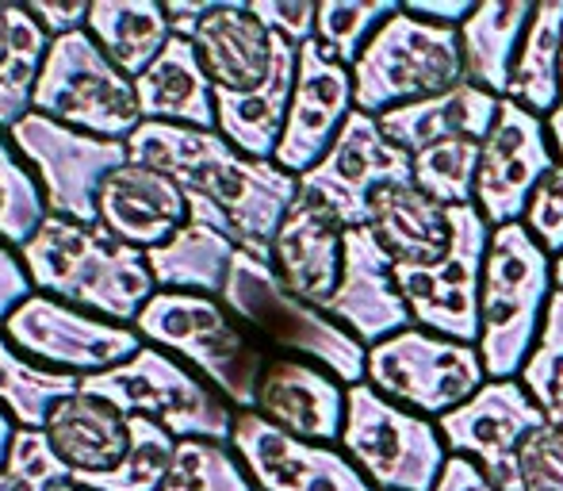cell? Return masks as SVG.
I'll return each mask as SVG.
<instances>
[{
  "label": "cell",
  "mask_w": 563,
  "mask_h": 491,
  "mask_svg": "<svg viewBox=\"0 0 563 491\" xmlns=\"http://www.w3.org/2000/svg\"><path fill=\"white\" fill-rule=\"evenodd\" d=\"M131 162L177 181L185 193L203 196L234 223L238 250L273 261V239L299 196V177L276 162H257L234 150L219 131L173 123H142L126 139Z\"/></svg>",
  "instance_id": "6da1fadb"
},
{
  "label": "cell",
  "mask_w": 563,
  "mask_h": 491,
  "mask_svg": "<svg viewBox=\"0 0 563 491\" xmlns=\"http://www.w3.org/2000/svg\"><path fill=\"white\" fill-rule=\"evenodd\" d=\"M20 258L43 296L97 312L100 319H112L119 327L139 319L142 307L157 296L146 253L112 239L100 223L85 227L46 216Z\"/></svg>",
  "instance_id": "7a4b0ae2"
},
{
  "label": "cell",
  "mask_w": 563,
  "mask_h": 491,
  "mask_svg": "<svg viewBox=\"0 0 563 491\" xmlns=\"http://www.w3.org/2000/svg\"><path fill=\"white\" fill-rule=\"evenodd\" d=\"M134 330L146 338V346H157L208 380L230 407H257V384L276 353L227 312L223 299L157 292L134 319Z\"/></svg>",
  "instance_id": "3957f363"
},
{
  "label": "cell",
  "mask_w": 563,
  "mask_h": 491,
  "mask_svg": "<svg viewBox=\"0 0 563 491\" xmlns=\"http://www.w3.org/2000/svg\"><path fill=\"white\" fill-rule=\"evenodd\" d=\"M219 299L261 346L280 358L311 361L345 388L368 380V346L356 342L327 312L291 296L268 261L238 250Z\"/></svg>",
  "instance_id": "277c9868"
},
{
  "label": "cell",
  "mask_w": 563,
  "mask_h": 491,
  "mask_svg": "<svg viewBox=\"0 0 563 491\" xmlns=\"http://www.w3.org/2000/svg\"><path fill=\"white\" fill-rule=\"evenodd\" d=\"M556 292L552 258L537 246L526 223L490 231L479 284V350L487 380H518L541 335L544 312Z\"/></svg>",
  "instance_id": "5b68a950"
},
{
  "label": "cell",
  "mask_w": 563,
  "mask_h": 491,
  "mask_svg": "<svg viewBox=\"0 0 563 491\" xmlns=\"http://www.w3.org/2000/svg\"><path fill=\"white\" fill-rule=\"evenodd\" d=\"M349 74H353L356 112H368L376 120L391 108L441 97L464 85L460 28H441L399 4L391 20L379 23Z\"/></svg>",
  "instance_id": "8992f818"
},
{
  "label": "cell",
  "mask_w": 563,
  "mask_h": 491,
  "mask_svg": "<svg viewBox=\"0 0 563 491\" xmlns=\"http://www.w3.org/2000/svg\"><path fill=\"white\" fill-rule=\"evenodd\" d=\"M81 392L112 403L126 418H150L177 441L203 438L230 446L234 438L238 411L208 380L157 346H142L123 365L81 377Z\"/></svg>",
  "instance_id": "52a82bcc"
},
{
  "label": "cell",
  "mask_w": 563,
  "mask_h": 491,
  "mask_svg": "<svg viewBox=\"0 0 563 491\" xmlns=\"http://www.w3.org/2000/svg\"><path fill=\"white\" fill-rule=\"evenodd\" d=\"M341 454L376 491H433L449 465L438 423L364 384L345 388Z\"/></svg>",
  "instance_id": "ba28073f"
},
{
  "label": "cell",
  "mask_w": 563,
  "mask_h": 491,
  "mask_svg": "<svg viewBox=\"0 0 563 491\" xmlns=\"http://www.w3.org/2000/svg\"><path fill=\"white\" fill-rule=\"evenodd\" d=\"M31 112L112 142H126L142 127L134 81L108 62L89 31L51 39L31 92Z\"/></svg>",
  "instance_id": "9c48e42d"
},
{
  "label": "cell",
  "mask_w": 563,
  "mask_h": 491,
  "mask_svg": "<svg viewBox=\"0 0 563 491\" xmlns=\"http://www.w3.org/2000/svg\"><path fill=\"white\" fill-rule=\"evenodd\" d=\"M368 384L438 423L487 384V369L475 346L407 327L368 350Z\"/></svg>",
  "instance_id": "30bf717a"
},
{
  "label": "cell",
  "mask_w": 563,
  "mask_h": 491,
  "mask_svg": "<svg viewBox=\"0 0 563 491\" xmlns=\"http://www.w3.org/2000/svg\"><path fill=\"white\" fill-rule=\"evenodd\" d=\"M8 139L20 150L23 162L31 165V173H35L51 216L74 219V223L85 227L100 223V185L112 177L119 165L131 162L126 142L97 139V134H85L77 127H66L38 112L23 116L8 131Z\"/></svg>",
  "instance_id": "8fae6325"
},
{
  "label": "cell",
  "mask_w": 563,
  "mask_h": 491,
  "mask_svg": "<svg viewBox=\"0 0 563 491\" xmlns=\"http://www.w3.org/2000/svg\"><path fill=\"white\" fill-rule=\"evenodd\" d=\"M490 227L475 204L452 208V242L445 258L422 269H395L415 327L452 342H479V284L487 261Z\"/></svg>",
  "instance_id": "7c38bea8"
},
{
  "label": "cell",
  "mask_w": 563,
  "mask_h": 491,
  "mask_svg": "<svg viewBox=\"0 0 563 491\" xmlns=\"http://www.w3.org/2000/svg\"><path fill=\"white\" fill-rule=\"evenodd\" d=\"M4 335L27 361L69 377H92V372L115 369L142 350V335L100 319L74 304L51 296H27L4 319Z\"/></svg>",
  "instance_id": "4fadbf2b"
},
{
  "label": "cell",
  "mask_w": 563,
  "mask_h": 491,
  "mask_svg": "<svg viewBox=\"0 0 563 491\" xmlns=\"http://www.w3.org/2000/svg\"><path fill=\"white\" fill-rule=\"evenodd\" d=\"M544 426L549 418L521 380H487L472 400L438 418L449 457L475 461L506 491H521V449Z\"/></svg>",
  "instance_id": "5bb4252c"
},
{
  "label": "cell",
  "mask_w": 563,
  "mask_h": 491,
  "mask_svg": "<svg viewBox=\"0 0 563 491\" xmlns=\"http://www.w3.org/2000/svg\"><path fill=\"white\" fill-rule=\"evenodd\" d=\"M552 165H556V150L549 139V123L514 100H503L483 139L479 173H475V208L490 231L526 219L529 196L537 193Z\"/></svg>",
  "instance_id": "9a60e30c"
},
{
  "label": "cell",
  "mask_w": 563,
  "mask_h": 491,
  "mask_svg": "<svg viewBox=\"0 0 563 491\" xmlns=\"http://www.w3.org/2000/svg\"><path fill=\"white\" fill-rule=\"evenodd\" d=\"M402 181H410V154L387 139L376 116L353 112L330 154L299 177V188L319 196L345 227H364L376 188L402 185Z\"/></svg>",
  "instance_id": "2e32d148"
},
{
  "label": "cell",
  "mask_w": 563,
  "mask_h": 491,
  "mask_svg": "<svg viewBox=\"0 0 563 491\" xmlns=\"http://www.w3.org/2000/svg\"><path fill=\"white\" fill-rule=\"evenodd\" d=\"M230 449L257 491H376L338 446L284 434L257 411H238Z\"/></svg>",
  "instance_id": "e0dca14e"
},
{
  "label": "cell",
  "mask_w": 563,
  "mask_h": 491,
  "mask_svg": "<svg viewBox=\"0 0 563 491\" xmlns=\"http://www.w3.org/2000/svg\"><path fill=\"white\" fill-rule=\"evenodd\" d=\"M356 112L353 74L319 51V43L299 46L296 92H291L288 123H284L280 146L273 162L291 177L311 173L330 154L349 116Z\"/></svg>",
  "instance_id": "ac0fdd59"
},
{
  "label": "cell",
  "mask_w": 563,
  "mask_h": 491,
  "mask_svg": "<svg viewBox=\"0 0 563 491\" xmlns=\"http://www.w3.org/2000/svg\"><path fill=\"white\" fill-rule=\"evenodd\" d=\"M322 312L349 330L361 346H379L384 338L415 327L407 312V299L395 281V265L368 227H349L345 231V261H341V281Z\"/></svg>",
  "instance_id": "d6986e66"
},
{
  "label": "cell",
  "mask_w": 563,
  "mask_h": 491,
  "mask_svg": "<svg viewBox=\"0 0 563 491\" xmlns=\"http://www.w3.org/2000/svg\"><path fill=\"white\" fill-rule=\"evenodd\" d=\"M345 231L334 211L319 196L299 188L296 204L284 216L280 231L273 239V261L276 276L291 296H299L311 307H327L341 281V261H345Z\"/></svg>",
  "instance_id": "ffe728a7"
},
{
  "label": "cell",
  "mask_w": 563,
  "mask_h": 491,
  "mask_svg": "<svg viewBox=\"0 0 563 491\" xmlns=\"http://www.w3.org/2000/svg\"><path fill=\"white\" fill-rule=\"evenodd\" d=\"M253 411L265 423L280 426L284 434L319 441V446H341L345 384L338 377H330L327 369L311 365V361L276 353L257 384V407Z\"/></svg>",
  "instance_id": "44dd1931"
},
{
  "label": "cell",
  "mask_w": 563,
  "mask_h": 491,
  "mask_svg": "<svg viewBox=\"0 0 563 491\" xmlns=\"http://www.w3.org/2000/svg\"><path fill=\"white\" fill-rule=\"evenodd\" d=\"M97 216L112 239L146 253L154 246H165L188 223V200L173 177L150 165L126 162L100 185Z\"/></svg>",
  "instance_id": "7402d4cb"
},
{
  "label": "cell",
  "mask_w": 563,
  "mask_h": 491,
  "mask_svg": "<svg viewBox=\"0 0 563 491\" xmlns=\"http://www.w3.org/2000/svg\"><path fill=\"white\" fill-rule=\"evenodd\" d=\"M216 92H253L276 66V35L250 12V0H216L188 39Z\"/></svg>",
  "instance_id": "603a6c76"
},
{
  "label": "cell",
  "mask_w": 563,
  "mask_h": 491,
  "mask_svg": "<svg viewBox=\"0 0 563 491\" xmlns=\"http://www.w3.org/2000/svg\"><path fill=\"white\" fill-rule=\"evenodd\" d=\"M364 227L395 269H422L445 258L452 242V208L426 196L415 181H402V185L376 188Z\"/></svg>",
  "instance_id": "cb8c5ba5"
},
{
  "label": "cell",
  "mask_w": 563,
  "mask_h": 491,
  "mask_svg": "<svg viewBox=\"0 0 563 491\" xmlns=\"http://www.w3.org/2000/svg\"><path fill=\"white\" fill-rule=\"evenodd\" d=\"M296 69H299V46L284 43L276 35V66L268 81L253 92H216V116L219 127L234 150L257 162H273L280 146L284 123H288L291 92H296Z\"/></svg>",
  "instance_id": "d4e9b609"
},
{
  "label": "cell",
  "mask_w": 563,
  "mask_h": 491,
  "mask_svg": "<svg viewBox=\"0 0 563 491\" xmlns=\"http://www.w3.org/2000/svg\"><path fill=\"white\" fill-rule=\"evenodd\" d=\"M43 434L74 477L112 472L131 449V418L97 395L74 392L46 415Z\"/></svg>",
  "instance_id": "484cf974"
},
{
  "label": "cell",
  "mask_w": 563,
  "mask_h": 491,
  "mask_svg": "<svg viewBox=\"0 0 563 491\" xmlns=\"http://www.w3.org/2000/svg\"><path fill=\"white\" fill-rule=\"evenodd\" d=\"M134 97H139L142 123H173L196 127V131H216V89L203 74L188 39H169L154 66L134 77Z\"/></svg>",
  "instance_id": "4316f807"
},
{
  "label": "cell",
  "mask_w": 563,
  "mask_h": 491,
  "mask_svg": "<svg viewBox=\"0 0 563 491\" xmlns=\"http://www.w3.org/2000/svg\"><path fill=\"white\" fill-rule=\"evenodd\" d=\"M533 8L537 4L529 0H483L472 8V15L460 23V58H464L467 85L506 100Z\"/></svg>",
  "instance_id": "83f0119b"
},
{
  "label": "cell",
  "mask_w": 563,
  "mask_h": 491,
  "mask_svg": "<svg viewBox=\"0 0 563 491\" xmlns=\"http://www.w3.org/2000/svg\"><path fill=\"white\" fill-rule=\"evenodd\" d=\"M503 100L490 97V92L475 89V85H456V89L441 92V97L418 100L407 108H391V112L379 116L384 134L407 154L433 146V142L445 139H475L483 142L498 116Z\"/></svg>",
  "instance_id": "f1b7e54d"
},
{
  "label": "cell",
  "mask_w": 563,
  "mask_h": 491,
  "mask_svg": "<svg viewBox=\"0 0 563 491\" xmlns=\"http://www.w3.org/2000/svg\"><path fill=\"white\" fill-rule=\"evenodd\" d=\"M238 246L223 231L188 219L165 246L146 250L150 276L162 292H192V296H223Z\"/></svg>",
  "instance_id": "f546056e"
},
{
  "label": "cell",
  "mask_w": 563,
  "mask_h": 491,
  "mask_svg": "<svg viewBox=\"0 0 563 491\" xmlns=\"http://www.w3.org/2000/svg\"><path fill=\"white\" fill-rule=\"evenodd\" d=\"M85 31L97 39L108 62L131 81L154 66V58L173 39L165 4H154V0H97V4H89Z\"/></svg>",
  "instance_id": "4dcf8cb0"
},
{
  "label": "cell",
  "mask_w": 563,
  "mask_h": 491,
  "mask_svg": "<svg viewBox=\"0 0 563 491\" xmlns=\"http://www.w3.org/2000/svg\"><path fill=\"white\" fill-rule=\"evenodd\" d=\"M563 0H541L521 39L518 62H514L506 100L521 105L526 112L549 120L563 105Z\"/></svg>",
  "instance_id": "1f68e13d"
},
{
  "label": "cell",
  "mask_w": 563,
  "mask_h": 491,
  "mask_svg": "<svg viewBox=\"0 0 563 491\" xmlns=\"http://www.w3.org/2000/svg\"><path fill=\"white\" fill-rule=\"evenodd\" d=\"M51 51V35L23 4H0V127L12 131L31 112L38 69Z\"/></svg>",
  "instance_id": "d6a6232c"
},
{
  "label": "cell",
  "mask_w": 563,
  "mask_h": 491,
  "mask_svg": "<svg viewBox=\"0 0 563 491\" xmlns=\"http://www.w3.org/2000/svg\"><path fill=\"white\" fill-rule=\"evenodd\" d=\"M74 392H81V377L35 365L0 330V403L12 411L15 423L27 430H43L54 403H62Z\"/></svg>",
  "instance_id": "836d02e7"
},
{
  "label": "cell",
  "mask_w": 563,
  "mask_h": 491,
  "mask_svg": "<svg viewBox=\"0 0 563 491\" xmlns=\"http://www.w3.org/2000/svg\"><path fill=\"white\" fill-rule=\"evenodd\" d=\"M177 457V438L150 418H131V449L112 472L100 477H74L85 491H162L169 465Z\"/></svg>",
  "instance_id": "e575fe53"
},
{
  "label": "cell",
  "mask_w": 563,
  "mask_h": 491,
  "mask_svg": "<svg viewBox=\"0 0 563 491\" xmlns=\"http://www.w3.org/2000/svg\"><path fill=\"white\" fill-rule=\"evenodd\" d=\"M479 150L475 139H445L410 154V181L445 208L475 204V173H479Z\"/></svg>",
  "instance_id": "d590c367"
},
{
  "label": "cell",
  "mask_w": 563,
  "mask_h": 491,
  "mask_svg": "<svg viewBox=\"0 0 563 491\" xmlns=\"http://www.w3.org/2000/svg\"><path fill=\"white\" fill-rule=\"evenodd\" d=\"M399 12L395 0H322L319 20H314V43L330 62L353 69L368 39L379 23Z\"/></svg>",
  "instance_id": "8d00e7d4"
},
{
  "label": "cell",
  "mask_w": 563,
  "mask_h": 491,
  "mask_svg": "<svg viewBox=\"0 0 563 491\" xmlns=\"http://www.w3.org/2000/svg\"><path fill=\"white\" fill-rule=\"evenodd\" d=\"M46 216L51 211H46L35 173L27 170V162L12 146V139L0 131V242L8 250H23L35 239V231L43 227Z\"/></svg>",
  "instance_id": "74e56055"
},
{
  "label": "cell",
  "mask_w": 563,
  "mask_h": 491,
  "mask_svg": "<svg viewBox=\"0 0 563 491\" xmlns=\"http://www.w3.org/2000/svg\"><path fill=\"white\" fill-rule=\"evenodd\" d=\"M521 388L544 411L549 426H563V288L552 292L537 346L518 372Z\"/></svg>",
  "instance_id": "f35d334b"
},
{
  "label": "cell",
  "mask_w": 563,
  "mask_h": 491,
  "mask_svg": "<svg viewBox=\"0 0 563 491\" xmlns=\"http://www.w3.org/2000/svg\"><path fill=\"white\" fill-rule=\"evenodd\" d=\"M162 491H253V480L223 441L185 438L177 441V457Z\"/></svg>",
  "instance_id": "ab89813d"
},
{
  "label": "cell",
  "mask_w": 563,
  "mask_h": 491,
  "mask_svg": "<svg viewBox=\"0 0 563 491\" xmlns=\"http://www.w3.org/2000/svg\"><path fill=\"white\" fill-rule=\"evenodd\" d=\"M69 480H74V472L54 454L51 438L43 430L20 426L4 469H0V491H58Z\"/></svg>",
  "instance_id": "60d3db41"
},
{
  "label": "cell",
  "mask_w": 563,
  "mask_h": 491,
  "mask_svg": "<svg viewBox=\"0 0 563 491\" xmlns=\"http://www.w3.org/2000/svg\"><path fill=\"white\" fill-rule=\"evenodd\" d=\"M526 231L533 234L537 246L549 253L552 261L563 253V165L556 162L544 181L537 185V193L529 196V208H526Z\"/></svg>",
  "instance_id": "b9f144b4"
},
{
  "label": "cell",
  "mask_w": 563,
  "mask_h": 491,
  "mask_svg": "<svg viewBox=\"0 0 563 491\" xmlns=\"http://www.w3.org/2000/svg\"><path fill=\"white\" fill-rule=\"evenodd\" d=\"M521 491H563V426H544L526 441Z\"/></svg>",
  "instance_id": "7bdbcfd3"
},
{
  "label": "cell",
  "mask_w": 563,
  "mask_h": 491,
  "mask_svg": "<svg viewBox=\"0 0 563 491\" xmlns=\"http://www.w3.org/2000/svg\"><path fill=\"white\" fill-rule=\"evenodd\" d=\"M250 12L291 46H307L314 39L319 4L311 0H250Z\"/></svg>",
  "instance_id": "ee69618b"
},
{
  "label": "cell",
  "mask_w": 563,
  "mask_h": 491,
  "mask_svg": "<svg viewBox=\"0 0 563 491\" xmlns=\"http://www.w3.org/2000/svg\"><path fill=\"white\" fill-rule=\"evenodd\" d=\"M23 8L35 15V23L51 39L74 35V31H85V23H89V4H51V0H31V4H23Z\"/></svg>",
  "instance_id": "f6af8a7d"
},
{
  "label": "cell",
  "mask_w": 563,
  "mask_h": 491,
  "mask_svg": "<svg viewBox=\"0 0 563 491\" xmlns=\"http://www.w3.org/2000/svg\"><path fill=\"white\" fill-rule=\"evenodd\" d=\"M35 284H31L27 269H23V261L15 258L12 250H8L4 242H0V323L8 319V315L15 312V307L23 304L27 296H35Z\"/></svg>",
  "instance_id": "bcb514c9"
},
{
  "label": "cell",
  "mask_w": 563,
  "mask_h": 491,
  "mask_svg": "<svg viewBox=\"0 0 563 491\" xmlns=\"http://www.w3.org/2000/svg\"><path fill=\"white\" fill-rule=\"evenodd\" d=\"M433 491H506V488H498L495 480H490L475 461H467V457H449L445 472H441V480Z\"/></svg>",
  "instance_id": "7dc6e473"
},
{
  "label": "cell",
  "mask_w": 563,
  "mask_h": 491,
  "mask_svg": "<svg viewBox=\"0 0 563 491\" xmlns=\"http://www.w3.org/2000/svg\"><path fill=\"white\" fill-rule=\"evenodd\" d=\"M402 8L430 23H441V28H460L472 15L475 4H467V0H407Z\"/></svg>",
  "instance_id": "c3c4849f"
},
{
  "label": "cell",
  "mask_w": 563,
  "mask_h": 491,
  "mask_svg": "<svg viewBox=\"0 0 563 491\" xmlns=\"http://www.w3.org/2000/svg\"><path fill=\"white\" fill-rule=\"evenodd\" d=\"M211 4H216V0H169V4H165V20H169L173 35L192 39L196 28L203 23V15L211 12Z\"/></svg>",
  "instance_id": "681fc988"
},
{
  "label": "cell",
  "mask_w": 563,
  "mask_h": 491,
  "mask_svg": "<svg viewBox=\"0 0 563 491\" xmlns=\"http://www.w3.org/2000/svg\"><path fill=\"white\" fill-rule=\"evenodd\" d=\"M15 418H12V411L0 403V469H4V461H8V449H12V438H15Z\"/></svg>",
  "instance_id": "f907efd6"
},
{
  "label": "cell",
  "mask_w": 563,
  "mask_h": 491,
  "mask_svg": "<svg viewBox=\"0 0 563 491\" xmlns=\"http://www.w3.org/2000/svg\"><path fill=\"white\" fill-rule=\"evenodd\" d=\"M544 123H549V139H552V150H556V162L563 165V105Z\"/></svg>",
  "instance_id": "816d5d0a"
},
{
  "label": "cell",
  "mask_w": 563,
  "mask_h": 491,
  "mask_svg": "<svg viewBox=\"0 0 563 491\" xmlns=\"http://www.w3.org/2000/svg\"><path fill=\"white\" fill-rule=\"evenodd\" d=\"M552 281H556V288H563V253L552 261Z\"/></svg>",
  "instance_id": "f5cc1de1"
},
{
  "label": "cell",
  "mask_w": 563,
  "mask_h": 491,
  "mask_svg": "<svg viewBox=\"0 0 563 491\" xmlns=\"http://www.w3.org/2000/svg\"><path fill=\"white\" fill-rule=\"evenodd\" d=\"M58 491H85V488H77V484H74V480H69V484H62Z\"/></svg>",
  "instance_id": "db71d44e"
},
{
  "label": "cell",
  "mask_w": 563,
  "mask_h": 491,
  "mask_svg": "<svg viewBox=\"0 0 563 491\" xmlns=\"http://www.w3.org/2000/svg\"><path fill=\"white\" fill-rule=\"evenodd\" d=\"M560 74H563V62H560Z\"/></svg>",
  "instance_id": "11a10c76"
}]
</instances>
